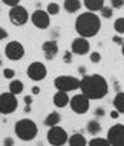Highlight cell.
Wrapping results in <instances>:
<instances>
[{
	"label": "cell",
	"instance_id": "6da1fadb",
	"mask_svg": "<svg viewBox=\"0 0 124 146\" xmlns=\"http://www.w3.org/2000/svg\"><path fill=\"white\" fill-rule=\"evenodd\" d=\"M78 89H81V93L89 100H98L108 94L109 84L103 75H84L80 79V88Z\"/></svg>",
	"mask_w": 124,
	"mask_h": 146
},
{
	"label": "cell",
	"instance_id": "7a4b0ae2",
	"mask_svg": "<svg viewBox=\"0 0 124 146\" xmlns=\"http://www.w3.org/2000/svg\"><path fill=\"white\" fill-rule=\"evenodd\" d=\"M101 28L100 18L92 12L81 13L75 21V31L80 37L91 38L99 33Z\"/></svg>",
	"mask_w": 124,
	"mask_h": 146
},
{
	"label": "cell",
	"instance_id": "3957f363",
	"mask_svg": "<svg viewBox=\"0 0 124 146\" xmlns=\"http://www.w3.org/2000/svg\"><path fill=\"white\" fill-rule=\"evenodd\" d=\"M15 136L22 141H32L38 135V127L34 121L29 118H22L14 125Z\"/></svg>",
	"mask_w": 124,
	"mask_h": 146
},
{
	"label": "cell",
	"instance_id": "277c9868",
	"mask_svg": "<svg viewBox=\"0 0 124 146\" xmlns=\"http://www.w3.org/2000/svg\"><path fill=\"white\" fill-rule=\"evenodd\" d=\"M53 84L57 90L70 93V92H74L80 88V79L72 76V75H60L55 79Z\"/></svg>",
	"mask_w": 124,
	"mask_h": 146
},
{
	"label": "cell",
	"instance_id": "5b68a950",
	"mask_svg": "<svg viewBox=\"0 0 124 146\" xmlns=\"http://www.w3.org/2000/svg\"><path fill=\"white\" fill-rule=\"evenodd\" d=\"M69 133L61 126H53L47 131V141L51 146H63L67 144Z\"/></svg>",
	"mask_w": 124,
	"mask_h": 146
},
{
	"label": "cell",
	"instance_id": "8992f818",
	"mask_svg": "<svg viewBox=\"0 0 124 146\" xmlns=\"http://www.w3.org/2000/svg\"><path fill=\"white\" fill-rule=\"evenodd\" d=\"M18 108V99L16 95L12 94L10 92L0 94V114H12Z\"/></svg>",
	"mask_w": 124,
	"mask_h": 146
},
{
	"label": "cell",
	"instance_id": "52a82bcc",
	"mask_svg": "<svg viewBox=\"0 0 124 146\" xmlns=\"http://www.w3.org/2000/svg\"><path fill=\"white\" fill-rule=\"evenodd\" d=\"M9 21L12 22L13 26L15 27H22L24 24H27V22L29 21V13L24 7H22L20 4L12 7L9 10Z\"/></svg>",
	"mask_w": 124,
	"mask_h": 146
},
{
	"label": "cell",
	"instance_id": "ba28073f",
	"mask_svg": "<svg viewBox=\"0 0 124 146\" xmlns=\"http://www.w3.org/2000/svg\"><path fill=\"white\" fill-rule=\"evenodd\" d=\"M4 53L10 61H19L24 57V46L19 41H10L5 44Z\"/></svg>",
	"mask_w": 124,
	"mask_h": 146
},
{
	"label": "cell",
	"instance_id": "9c48e42d",
	"mask_svg": "<svg viewBox=\"0 0 124 146\" xmlns=\"http://www.w3.org/2000/svg\"><path fill=\"white\" fill-rule=\"evenodd\" d=\"M106 140L110 146H124V125L117 123L111 126L106 133Z\"/></svg>",
	"mask_w": 124,
	"mask_h": 146
},
{
	"label": "cell",
	"instance_id": "30bf717a",
	"mask_svg": "<svg viewBox=\"0 0 124 146\" xmlns=\"http://www.w3.org/2000/svg\"><path fill=\"white\" fill-rule=\"evenodd\" d=\"M27 75L33 81H42L47 76V67L43 62L33 61L27 67Z\"/></svg>",
	"mask_w": 124,
	"mask_h": 146
},
{
	"label": "cell",
	"instance_id": "8fae6325",
	"mask_svg": "<svg viewBox=\"0 0 124 146\" xmlns=\"http://www.w3.org/2000/svg\"><path fill=\"white\" fill-rule=\"evenodd\" d=\"M70 107L76 114H85L90 108V100L82 93L76 94L70 99Z\"/></svg>",
	"mask_w": 124,
	"mask_h": 146
},
{
	"label": "cell",
	"instance_id": "7c38bea8",
	"mask_svg": "<svg viewBox=\"0 0 124 146\" xmlns=\"http://www.w3.org/2000/svg\"><path fill=\"white\" fill-rule=\"evenodd\" d=\"M30 22L38 29H47L51 24L49 14L43 9H36L30 15Z\"/></svg>",
	"mask_w": 124,
	"mask_h": 146
},
{
	"label": "cell",
	"instance_id": "4fadbf2b",
	"mask_svg": "<svg viewBox=\"0 0 124 146\" xmlns=\"http://www.w3.org/2000/svg\"><path fill=\"white\" fill-rule=\"evenodd\" d=\"M89 51H90V42L87 41V38L77 37L72 41V43H71V52L72 53L82 56V55L89 53Z\"/></svg>",
	"mask_w": 124,
	"mask_h": 146
},
{
	"label": "cell",
	"instance_id": "5bb4252c",
	"mask_svg": "<svg viewBox=\"0 0 124 146\" xmlns=\"http://www.w3.org/2000/svg\"><path fill=\"white\" fill-rule=\"evenodd\" d=\"M42 51L44 53V57L46 60H53V58L57 56L58 53V43L56 40H49L46 41L42 44Z\"/></svg>",
	"mask_w": 124,
	"mask_h": 146
},
{
	"label": "cell",
	"instance_id": "9a60e30c",
	"mask_svg": "<svg viewBox=\"0 0 124 146\" xmlns=\"http://www.w3.org/2000/svg\"><path fill=\"white\" fill-rule=\"evenodd\" d=\"M69 103H70V97L69 93H66V92L57 90L53 95V104L57 108H65Z\"/></svg>",
	"mask_w": 124,
	"mask_h": 146
},
{
	"label": "cell",
	"instance_id": "2e32d148",
	"mask_svg": "<svg viewBox=\"0 0 124 146\" xmlns=\"http://www.w3.org/2000/svg\"><path fill=\"white\" fill-rule=\"evenodd\" d=\"M61 122V114L58 113V112L53 111L48 113L46 116V118H44L43 123L44 126H47V127H53V126H58Z\"/></svg>",
	"mask_w": 124,
	"mask_h": 146
},
{
	"label": "cell",
	"instance_id": "e0dca14e",
	"mask_svg": "<svg viewBox=\"0 0 124 146\" xmlns=\"http://www.w3.org/2000/svg\"><path fill=\"white\" fill-rule=\"evenodd\" d=\"M63 9L70 14L77 13L78 10L81 9V1L80 0H65L63 1Z\"/></svg>",
	"mask_w": 124,
	"mask_h": 146
},
{
	"label": "cell",
	"instance_id": "ac0fdd59",
	"mask_svg": "<svg viewBox=\"0 0 124 146\" xmlns=\"http://www.w3.org/2000/svg\"><path fill=\"white\" fill-rule=\"evenodd\" d=\"M67 142H69L70 146H86L87 145L85 136L78 132L71 135V136L69 137V140H67Z\"/></svg>",
	"mask_w": 124,
	"mask_h": 146
},
{
	"label": "cell",
	"instance_id": "d6986e66",
	"mask_svg": "<svg viewBox=\"0 0 124 146\" xmlns=\"http://www.w3.org/2000/svg\"><path fill=\"white\" fill-rule=\"evenodd\" d=\"M84 5L87 12H100V9L104 7V0H84Z\"/></svg>",
	"mask_w": 124,
	"mask_h": 146
},
{
	"label": "cell",
	"instance_id": "ffe728a7",
	"mask_svg": "<svg viewBox=\"0 0 124 146\" xmlns=\"http://www.w3.org/2000/svg\"><path fill=\"white\" fill-rule=\"evenodd\" d=\"M113 106L119 114H124V92H118L113 100Z\"/></svg>",
	"mask_w": 124,
	"mask_h": 146
},
{
	"label": "cell",
	"instance_id": "44dd1931",
	"mask_svg": "<svg viewBox=\"0 0 124 146\" xmlns=\"http://www.w3.org/2000/svg\"><path fill=\"white\" fill-rule=\"evenodd\" d=\"M24 90V84L20 80H12L9 84V92L14 95L22 94Z\"/></svg>",
	"mask_w": 124,
	"mask_h": 146
},
{
	"label": "cell",
	"instance_id": "7402d4cb",
	"mask_svg": "<svg viewBox=\"0 0 124 146\" xmlns=\"http://www.w3.org/2000/svg\"><path fill=\"white\" fill-rule=\"evenodd\" d=\"M86 130H87V132H89L90 135H92V136H96L98 133L101 132V125H100L99 121L92 119V121H90V122H87Z\"/></svg>",
	"mask_w": 124,
	"mask_h": 146
},
{
	"label": "cell",
	"instance_id": "603a6c76",
	"mask_svg": "<svg viewBox=\"0 0 124 146\" xmlns=\"http://www.w3.org/2000/svg\"><path fill=\"white\" fill-rule=\"evenodd\" d=\"M89 146H110L109 141L103 137H94L92 140H90Z\"/></svg>",
	"mask_w": 124,
	"mask_h": 146
},
{
	"label": "cell",
	"instance_id": "cb8c5ba5",
	"mask_svg": "<svg viewBox=\"0 0 124 146\" xmlns=\"http://www.w3.org/2000/svg\"><path fill=\"white\" fill-rule=\"evenodd\" d=\"M60 5L57 4V3H49L48 5H47V9L46 12L49 14V15H57L58 13H60Z\"/></svg>",
	"mask_w": 124,
	"mask_h": 146
},
{
	"label": "cell",
	"instance_id": "d4e9b609",
	"mask_svg": "<svg viewBox=\"0 0 124 146\" xmlns=\"http://www.w3.org/2000/svg\"><path fill=\"white\" fill-rule=\"evenodd\" d=\"M114 29L117 33H119V35H124V18H118L115 19L114 22Z\"/></svg>",
	"mask_w": 124,
	"mask_h": 146
},
{
	"label": "cell",
	"instance_id": "484cf974",
	"mask_svg": "<svg viewBox=\"0 0 124 146\" xmlns=\"http://www.w3.org/2000/svg\"><path fill=\"white\" fill-rule=\"evenodd\" d=\"M100 14H101V17H103V18H105V19H110L111 17H113V8L104 5V7L100 9Z\"/></svg>",
	"mask_w": 124,
	"mask_h": 146
},
{
	"label": "cell",
	"instance_id": "4316f807",
	"mask_svg": "<svg viewBox=\"0 0 124 146\" xmlns=\"http://www.w3.org/2000/svg\"><path fill=\"white\" fill-rule=\"evenodd\" d=\"M90 61H91L92 64H99L100 61H101V55H100V52L94 51V52L90 53Z\"/></svg>",
	"mask_w": 124,
	"mask_h": 146
},
{
	"label": "cell",
	"instance_id": "83f0119b",
	"mask_svg": "<svg viewBox=\"0 0 124 146\" xmlns=\"http://www.w3.org/2000/svg\"><path fill=\"white\" fill-rule=\"evenodd\" d=\"M3 75H4V78L5 79H14V76H15V71H14L13 69H9V67H8V69H4L3 70Z\"/></svg>",
	"mask_w": 124,
	"mask_h": 146
},
{
	"label": "cell",
	"instance_id": "f1b7e54d",
	"mask_svg": "<svg viewBox=\"0 0 124 146\" xmlns=\"http://www.w3.org/2000/svg\"><path fill=\"white\" fill-rule=\"evenodd\" d=\"M63 62L65 64H71L72 62V52L71 51H65L63 52Z\"/></svg>",
	"mask_w": 124,
	"mask_h": 146
},
{
	"label": "cell",
	"instance_id": "f546056e",
	"mask_svg": "<svg viewBox=\"0 0 124 146\" xmlns=\"http://www.w3.org/2000/svg\"><path fill=\"white\" fill-rule=\"evenodd\" d=\"M111 8H115V9H120V8L124 7V0H110Z\"/></svg>",
	"mask_w": 124,
	"mask_h": 146
},
{
	"label": "cell",
	"instance_id": "4dcf8cb0",
	"mask_svg": "<svg viewBox=\"0 0 124 146\" xmlns=\"http://www.w3.org/2000/svg\"><path fill=\"white\" fill-rule=\"evenodd\" d=\"M3 3H4L5 5H8V7H15V5H18L19 3H20V0H1Z\"/></svg>",
	"mask_w": 124,
	"mask_h": 146
},
{
	"label": "cell",
	"instance_id": "1f68e13d",
	"mask_svg": "<svg viewBox=\"0 0 124 146\" xmlns=\"http://www.w3.org/2000/svg\"><path fill=\"white\" fill-rule=\"evenodd\" d=\"M8 36H9V33L7 32V29H5V28H3V27H0V41L8 38Z\"/></svg>",
	"mask_w": 124,
	"mask_h": 146
},
{
	"label": "cell",
	"instance_id": "d6a6232c",
	"mask_svg": "<svg viewBox=\"0 0 124 146\" xmlns=\"http://www.w3.org/2000/svg\"><path fill=\"white\" fill-rule=\"evenodd\" d=\"M4 146H14L13 137H5L4 139Z\"/></svg>",
	"mask_w": 124,
	"mask_h": 146
},
{
	"label": "cell",
	"instance_id": "836d02e7",
	"mask_svg": "<svg viewBox=\"0 0 124 146\" xmlns=\"http://www.w3.org/2000/svg\"><path fill=\"white\" fill-rule=\"evenodd\" d=\"M23 100H24V104H27V106H32V103H33V98L30 95H25Z\"/></svg>",
	"mask_w": 124,
	"mask_h": 146
},
{
	"label": "cell",
	"instance_id": "e575fe53",
	"mask_svg": "<svg viewBox=\"0 0 124 146\" xmlns=\"http://www.w3.org/2000/svg\"><path fill=\"white\" fill-rule=\"evenodd\" d=\"M113 42H115L117 44H123L124 43L123 38L120 37V36H114V37H113Z\"/></svg>",
	"mask_w": 124,
	"mask_h": 146
},
{
	"label": "cell",
	"instance_id": "d590c367",
	"mask_svg": "<svg viewBox=\"0 0 124 146\" xmlns=\"http://www.w3.org/2000/svg\"><path fill=\"white\" fill-rule=\"evenodd\" d=\"M104 114H105V111H104V108L99 107V108L95 109V116H100V117H103Z\"/></svg>",
	"mask_w": 124,
	"mask_h": 146
},
{
	"label": "cell",
	"instance_id": "8d00e7d4",
	"mask_svg": "<svg viewBox=\"0 0 124 146\" xmlns=\"http://www.w3.org/2000/svg\"><path fill=\"white\" fill-rule=\"evenodd\" d=\"M39 93H41V88H39L38 85H34L32 88V94H34V95H38Z\"/></svg>",
	"mask_w": 124,
	"mask_h": 146
},
{
	"label": "cell",
	"instance_id": "74e56055",
	"mask_svg": "<svg viewBox=\"0 0 124 146\" xmlns=\"http://www.w3.org/2000/svg\"><path fill=\"white\" fill-rule=\"evenodd\" d=\"M110 117H111V118H114V119H117L118 117H119V112L115 111V109H114V111H111L110 112Z\"/></svg>",
	"mask_w": 124,
	"mask_h": 146
},
{
	"label": "cell",
	"instance_id": "f35d334b",
	"mask_svg": "<svg viewBox=\"0 0 124 146\" xmlns=\"http://www.w3.org/2000/svg\"><path fill=\"white\" fill-rule=\"evenodd\" d=\"M78 72H80L82 76H84V75H86V67L85 66H80V67H78Z\"/></svg>",
	"mask_w": 124,
	"mask_h": 146
},
{
	"label": "cell",
	"instance_id": "ab89813d",
	"mask_svg": "<svg viewBox=\"0 0 124 146\" xmlns=\"http://www.w3.org/2000/svg\"><path fill=\"white\" fill-rule=\"evenodd\" d=\"M30 111H32V107H30V106H27V104H25V107H24V112H25V113H29Z\"/></svg>",
	"mask_w": 124,
	"mask_h": 146
},
{
	"label": "cell",
	"instance_id": "60d3db41",
	"mask_svg": "<svg viewBox=\"0 0 124 146\" xmlns=\"http://www.w3.org/2000/svg\"><path fill=\"white\" fill-rule=\"evenodd\" d=\"M122 53H123V56H124V43L122 44Z\"/></svg>",
	"mask_w": 124,
	"mask_h": 146
},
{
	"label": "cell",
	"instance_id": "b9f144b4",
	"mask_svg": "<svg viewBox=\"0 0 124 146\" xmlns=\"http://www.w3.org/2000/svg\"><path fill=\"white\" fill-rule=\"evenodd\" d=\"M3 64V61H1V56H0V65H1Z\"/></svg>",
	"mask_w": 124,
	"mask_h": 146
}]
</instances>
